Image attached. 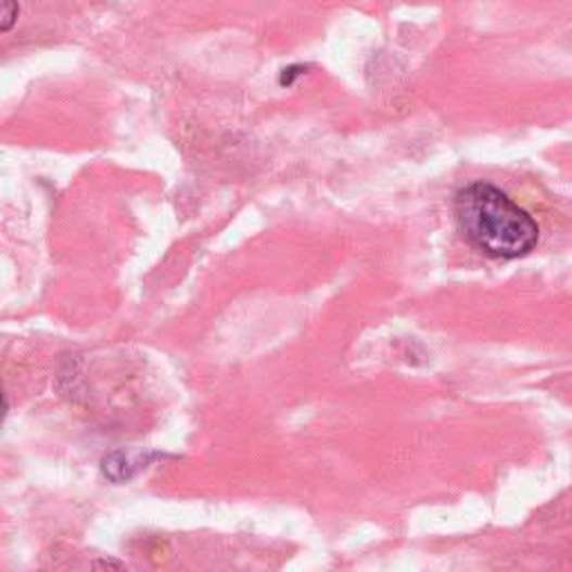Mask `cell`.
Here are the masks:
<instances>
[{
    "label": "cell",
    "mask_w": 572,
    "mask_h": 572,
    "mask_svg": "<svg viewBox=\"0 0 572 572\" xmlns=\"http://www.w3.org/2000/svg\"><path fill=\"white\" fill-rule=\"evenodd\" d=\"M454 213L463 236L490 257H525L539 242L537 221L492 183L476 181L459 190Z\"/></svg>",
    "instance_id": "cell-1"
},
{
    "label": "cell",
    "mask_w": 572,
    "mask_h": 572,
    "mask_svg": "<svg viewBox=\"0 0 572 572\" xmlns=\"http://www.w3.org/2000/svg\"><path fill=\"white\" fill-rule=\"evenodd\" d=\"M103 474L112 481V483H124L130 481L135 474V466L130 463L128 456L124 452H112L103 459Z\"/></svg>",
    "instance_id": "cell-2"
},
{
    "label": "cell",
    "mask_w": 572,
    "mask_h": 572,
    "mask_svg": "<svg viewBox=\"0 0 572 572\" xmlns=\"http://www.w3.org/2000/svg\"><path fill=\"white\" fill-rule=\"evenodd\" d=\"M16 16H18V5H14V3L0 5V29L8 31L14 25Z\"/></svg>",
    "instance_id": "cell-3"
},
{
    "label": "cell",
    "mask_w": 572,
    "mask_h": 572,
    "mask_svg": "<svg viewBox=\"0 0 572 572\" xmlns=\"http://www.w3.org/2000/svg\"><path fill=\"white\" fill-rule=\"evenodd\" d=\"M90 572H124V565L117 559H97Z\"/></svg>",
    "instance_id": "cell-4"
}]
</instances>
